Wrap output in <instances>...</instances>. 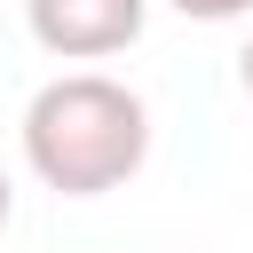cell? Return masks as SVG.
<instances>
[{
    "label": "cell",
    "instance_id": "cell-1",
    "mask_svg": "<svg viewBox=\"0 0 253 253\" xmlns=\"http://www.w3.org/2000/svg\"><path fill=\"white\" fill-rule=\"evenodd\" d=\"M150 158V111L126 79L63 71L24 103V166L63 198H103Z\"/></svg>",
    "mask_w": 253,
    "mask_h": 253
},
{
    "label": "cell",
    "instance_id": "cell-2",
    "mask_svg": "<svg viewBox=\"0 0 253 253\" xmlns=\"http://www.w3.org/2000/svg\"><path fill=\"white\" fill-rule=\"evenodd\" d=\"M142 16H150V0H24L32 40L63 63H103V55L134 47Z\"/></svg>",
    "mask_w": 253,
    "mask_h": 253
},
{
    "label": "cell",
    "instance_id": "cell-4",
    "mask_svg": "<svg viewBox=\"0 0 253 253\" xmlns=\"http://www.w3.org/2000/svg\"><path fill=\"white\" fill-rule=\"evenodd\" d=\"M237 87H245V95H253V40H245V47H237Z\"/></svg>",
    "mask_w": 253,
    "mask_h": 253
},
{
    "label": "cell",
    "instance_id": "cell-3",
    "mask_svg": "<svg viewBox=\"0 0 253 253\" xmlns=\"http://www.w3.org/2000/svg\"><path fill=\"white\" fill-rule=\"evenodd\" d=\"M174 16H190V24H237V16H253V0H166Z\"/></svg>",
    "mask_w": 253,
    "mask_h": 253
},
{
    "label": "cell",
    "instance_id": "cell-5",
    "mask_svg": "<svg viewBox=\"0 0 253 253\" xmlns=\"http://www.w3.org/2000/svg\"><path fill=\"white\" fill-rule=\"evenodd\" d=\"M8 213H16V182H8V166H0V229H8Z\"/></svg>",
    "mask_w": 253,
    "mask_h": 253
}]
</instances>
